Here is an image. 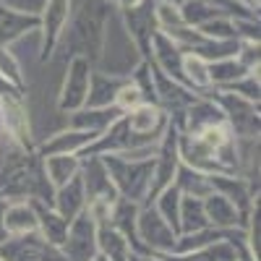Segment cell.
Returning a JSON list of instances; mask_svg holds the SVG:
<instances>
[{
    "instance_id": "8992f818",
    "label": "cell",
    "mask_w": 261,
    "mask_h": 261,
    "mask_svg": "<svg viewBox=\"0 0 261 261\" xmlns=\"http://www.w3.org/2000/svg\"><path fill=\"white\" fill-rule=\"evenodd\" d=\"M0 258L3 261H65L60 248L50 246L39 232L8 238V241L0 246Z\"/></svg>"
},
{
    "instance_id": "cb8c5ba5",
    "label": "cell",
    "mask_w": 261,
    "mask_h": 261,
    "mask_svg": "<svg viewBox=\"0 0 261 261\" xmlns=\"http://www.w3.org/2000/svg\"><path fill=\"white\" fill-rule=\"evenodd\" d=\"M110 6H115V8H120V11H130V8H136V6H141L144 0H107Z\"/></svg>"
},
{
    "instance_id": "9c48e42d",
    "label": "cell",
    "mask_w": 261,
    "mask_h": 261,
    "mask_svg": "<svg viewBox=\"0 0 261 261\" xmlns=\"http://www.w3.org/2000/svg\"><path fill=\"white\" fill-rule=\"evenodd\" d=\"M97 141V134H89V130H63V134H55L50 141H45L39 146L37 154L39 157H55V154H73L81 157L86 149Z\"/></svg>"
},
{
    "instance_id": "d6986e66",
    "label": "cell",
    "mask_w": 261,
    "mask_h": 261,
    "mask_svg": "<svg viewBox=\"0 0 261 261\" xmlns=\"http://www.w3.org/2000/svg\"><path fill=\"white\" fill-rule=\"evenodd\" d=\"M180 199H183V193L178 191V186L172 183V186H167L154 201H151V206H154L157 212H160V217L162 220L175 230V235H180Z\"/></svg>"
},
{
    "instance_id": "8fae6325",
    "label": "cell",
    "mask_w": 261,
    "mask_h": 261,
    "mask_svg": "<svg viewBox=\"0 0 261 261\" xmlns=\"http://www.w3.org/2000/svg\"><path fill=\"white\" fill-rule=\"evenodd\" d=\"M123 113L118 107H81L79 113H71V128L76 130H89V134L102 136L115 120H120Z\"/></svg>"
},
{
    "instance_id": "6da1fadb",
    "label": "cell",
    "mask_w": 261,
    "mask_h": 261,
    "mask_svg": "<svg viewBox=\"0 0 261 261\" xmlns=\"http://www.w3.org/2000/svg\"><path fill=\"white\" fill-rule=\"evenodd\" d=\"M107 11L110 3L107 0H84V6L79 8L71 32H68V55H81L92 65L102 58L105 53V27H107Z\"/></svg>"
},
{
    "instance_id": "ffe728a7",
    "label": "cell",
    "mask_w": 261,
    "mask_h": 261,
    "mask_svg": "<svg viewBox=\"0 0 261 261\" xmlns=\"http://www.w3.org/2000/svg\"><path fill=\"white\" fill-rule=\"evenodd\" d=\"M183 79L191 92H206L212 81H209V63L199 58L196 53L183 50Z\"/></svg>"
},
{
    "instance_id": "7a4b0ae2",
    "label": "cell",
    "mask_w": 261,
    "mask_h": 261,
    "mask_svg": "<svg viewBox=\"0 0 261 261\" xmlns=\"http://www.w3.org/2000/svg\"><path fill=\"white\" fill-rule=\"evenodd\" d=\"M97 157L102 160L120 199L144 206L149 196V186H151L154 157L151 160H125L120 154H97Z\"/></svg>"
},
{
    "instance_id": "2e32d148",
    "label": "cell",
    "mask_w": 261,
    "mask_h": 261,
    "mask_svg": "<svg viewBox=\"0 0 261 261\" xmlns=\"http://www.w3.org/2000/svg\"><path fill=\"white\" fill-rule=\"evenodd\" d=\"M81 165L84 160L81 157H73V154H55V157H42V170L50 180L53 188H60L65 186L71 178H76L81 172Z\"/></svg>"
},
{
    "instance_id": "44dd1931",
    "label": "cell",
    "mask_w": 261,
    "mask_h": 261,
    "mask_svg": "<svg viewBox=\"0 0 261 261\" xmlns=\"http://www.w3.org/2000/svg\"><path fill=\"white\" fill-rule=\"evenodd\" d=\"M206 214H204V204L201 199H193V196H183L180 199V235L188 232H201L206 230Z\"/></svg>"
},
{
    "instance_id": "7c38bea8",
    "label": "cell",
    "mask_w": 261,
    "mask_h": 261,
    "mask_svg": "<svg viewBox=\"0 0 261 261\" xmlns=\"http://www.w3.org/2000/svg\"><path fill=\"white\" fill-rule=\"evenodd\" d=\"M3 230L8 238L37 232V209L32 201H8L3 209Z\"/></svg>"
},
{
    "instance_id": "30bf717a",
    "label": "cell",
    "mask_w": 261,
    "mask_h": 261,
    "mask_svg": "<svg viewBox=\"0 0 261 261\" xmlns=\"http://www.w3.org/2000/svg\"><path fill=\"white\" fill-rule=\"evenodd\" d=\"M53 209L63 217L65 222L76 220V217L86 209V191H84L81 172H79L76 178H71L65 186L55 188V196H53Z\"/></svg>"
},
{
    "instance_id": "603a6c76",
    "label": "cell",
    "mask_w": 261,
    "mask_h": 261,
    "mask_svg": "<svg viewBox=\"0 0 261 261\" xmlns=\"http://www.w3.org/2000/svg\"><path fill=\"white\" fill-rule=\"evenodd\" d=\"M0 76H3L8 84H13L16 89L24 92L27 84H24V76H21V65L13 58V53L8 47H3V45H0Z\"/></svg>"
},
{
    "instance_id": "52a82bcc",
    "label": "cell",
    "mask_w": 261,
    "mask_h": 261,
    "mask_svg": "<svg viewBox=\"0 0 261 261\" xmlns=\"http://www.w3.org/2000/svg\"><path fill=\"white\" fill-rule=\"evenodd\" d=\"M71 18V0H47L45 13L39 16L42 29V60H47L65 32V24Z\"/></svg>"
},
{
    "instance_id": "484cf974",
    "label": "cell",
    "mask_w": 261,
    "mask_h": 261,
    "mask_svg": "<svg viewBox=\"0 0 261 261\" xmlns=\"http://www.w3.org/2000/svg\"><path fill=\"white\" fill-rule=\"evenodd\" d=\"M3 209H6V199L0 196V246L8 241V235H6V230H3Z\"/></svg>"
},
{
    "instance_id": "5bb4252c",
    "label": "cell",
    "mask_w": 261,
    "mask_h": 261,
    "mask_svg": "<svg viewBox=\"0 0 261 261\" xmlns=\"http://www.w3.org/2000/svg\"><path fill=\"white\" fill-rule=\"evenodd\" d=\"M128 79L123 76H105V73H92L89 84V97H86L84 107H113L118 92L125 86Z\"/></svg>"
},
{
    "instance_id": "3957f363",
    "label": "cell",
    "mask_w": 261,
    "mask_h": 261,
    "mask_svg": "<svg viewBox=\"0 0 261 261\" xmlns=\"http://www.w3.org/2000/svg\"><path fill=\"white\" fill-rule=\"evenodd\" d=\"M92 63L73 55L68 60V68H65V79L60 86V97H58V110L60 113H79L86 105V97H89V84H92Z\"/></svg>"
},
{
    "instance_id": "e0dca14e",
    "label": "cell",
    "mask_w": 261,
    "mask_h": 261,
    "mask_svg": "<svg viewBox=\"0 0 261 261\" xmlns=\"http://www.w3.org/2000/svg\"><path fill=\"white\" fill-rule=\"evenodd\" d=\"M97 253L105 261H128L130 246L115 227L102 225V227H97Z\"/></svg>"
},
{
    "instance_id": "4fadbf2b",
    "label": "cell",
    "mask_w": 261,
    "mask_h": 261,
    "mask_svg": "<svg viewBox=\"0 0 261 261\" xmlns=\"http://www.w3.org/2000/svg\"><path fill=\"white\" fill-rule=\"evenodd\" d=\"M32 29H39V16L37 13H21L16 8L0 6V45L8 47L21 34Z\"/></svg>"
},
{
    "instance_id": "4316f807",
    "label": "cell",
    "mask_w": 261,
    "mask_h": 261,
    "mask_svg": "<svg viewBox=\"0 0 261 261\" xmlns=\"http://www.w3.org/2000/svg\"><path fill=\"white\" fill-rule=\"evenodd\" d=\"M0 261H3V258H0Z\"/></svg>"
},
{
    "instance_id": "5b68a950",
    "label": "cell",
    "mask_w": 261,
    "mask_h": 261,
    "mask_svg": "<svg viewBox=\"0 0 261 261\" xmlns=\"http://www.w3.org/2000/svg\"><path fill=\"white\" fill-rule=\"evenodd\" d=\"M60 253L65 256V261H94L97 253V225L86 209L71 220L68 225V235L60 246Z\"/></svg>"
},
{
    "instance_id": "9a60e30c",
    "label": "cell",
    "mask_w": 261,
    "mask_h": 261,
    "mask_svg": "<svg viewBox=\"0 0 261 261\" xmlns=\"http://www.w3.org/2000/svg\"><path fill=\"white\" fill-rule=\"evenodd\" d=\"M32 204H34V201H32ZM34 209H37V232L45 238L50 246L60 248L63 241H65V235H68V225H71V222H65L53 206L34 204Z\"/></svg>"
},
{
    "instance_id": "ac0fdd59",
    "label": "cell",
    "mask_w": 261,
    "mask_h": 261,
    "mask_svg": "<svg viewBox=\"0 0 261 261\" xmlns=\"http://www.w3.org/2000/svg\"><path fill=\"white\" fill-rule=\"evenodd\" d=\"M175 186L183 196H193V199H204V196L212 193V180L209 175H204V172L193 170L188 165L180 162L178 172H175Z\"/></svg>"
},
{
    "instance_id": "d4e9b609",
    "label": "cell",
    "mask_w": 261,
    "mask_h": 261,
    "mask_svg": "<svg viewBox=\"0 0 261 261\" xmlns=\"http://www.w3.org/2000/svg\"><path fill=\"white\" fill-rule=\"evenodd\" d=\"M128 261H162V258L157 253H134V251H130Z\"/></svg>"
},
{
    "instance_id": "277c9868",
    "label": "cell",
    "mask_w": 261,
    "mask_h": 261,
    "mask_svg": "<svg viewBox=\"0 0 261 261\" xmlns=\"http://www.w3.org/2000/svg\"><path fill=\"white\" fill-rule=\"evenodd\" d=\"M136 238H139V243L149 253H172L175 241H178L175 230L162 220L160 212L151 204L139 206V214H136Z\"/></svg>"
},
{
    "instance_id": "7402d4cb",
    "label": "cell",
    "mask_w": 261,
    "mask_h": 261,
    "mask_svg": "<svg viewBox=\"0 0 261 261\" xmlns=\"http://www.w3.org/2000/svg\"><path fill=\"white\" fill-rule=\"evenodd\" d=\"M248 73V68L241 63V60H235V58H225V60H214L209 63V81L214 86H230L232 81L238 79H243Z\"/></svg>"
},
{
    "instance_id": "ba28073f",
    "label": "cell",
    "mask_w": 261,
    "mask_h": 261,
    "mask_svg": "<svg viewBox=\"0 0 261 261\" xmlns=\"http://www.w3.org/2000/svg\"><path fill=\"white\" fill-rule=\"evenodd\" d=\"M204 204V214H206V222L209 227L214 230H243L246 227V214H241V209H238L230 199H225L222 193L212 191L209 196H204L201 199Z\"/></svg>"
}]
</instances>
